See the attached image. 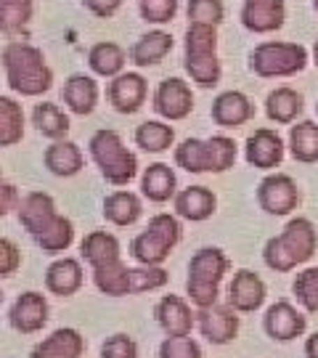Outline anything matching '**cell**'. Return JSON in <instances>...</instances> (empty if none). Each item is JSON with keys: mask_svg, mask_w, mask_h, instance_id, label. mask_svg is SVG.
<instances>
[{"mask_svg": "<svg viewBox=\"0 0 318 358\" xmlns=\"http://www.w3.org/2000/svg\"><path fill=\"white\" fill-rule=\"evenodd\" d=\"M3 69L8 88L19 96H40L53 85V72L43 51L24 40H11L3 48Z\"/></svg>", "mask_w": 318, "mask_h": 358, "instance_id": "cell-1", "label": "cell"}, {"mask_svg": "<svg viewBox=\"0 0 318 358\" xmlns=\"http://www.w3.org/2000/svg\"><path fill=\"white\" fill-rule=\"evenodd\" d=\"M318 247V231L308 217H294L287 223L284 234L273 236L266 242L263 257L266 266L279 273L297 268L300 263H308Z\"/></svg>", "mask_w": 318, "mask_h": 358, "instance_id": "cell-2", "label": "cell"}, {"mask_svg": "<svg viewBox=\"0 0 318 358\" xmlns=\"http://www.w3.org/2000/svg\"><path fill=\"white\" fill-rule=\"evenodd\" d=\"M90 157L99 165L101 176L112 186H127L138 173V159L136 154L125 146L117 130H96L90 136Z\"/></svg>", "mask_w": 318, "mask_h": 358, "instance_id": "cell-3", "label": "cell"}, {"mask_svg": "<svg viewBox=\"0 0 318 358\" xmlns=\"http://www.w3.org/2000/svg\"><path fill=\"white\" fill-rule=\"evenodd\" d=\"M229 257L217 247H204L189 263V289L191 303L196 308H210L217 306V294H220V282L229 271Z\"/></svg>", "mask_w": 318, "mask_h": 358, "instance_id": "cell-4", "label": "cell"}, {"mask_svg": "<svg viewBox=\"0 0 318 358\" xmlns=\"http://www.w3.org/2000/svg\"><path fill=\"white\" fill-rule=\"evenodd\" d=\"M180 242V223L170 213H159L149 220L146 231L130 242V255L138 260L140 266H159L165 263L170 252Z\"/></svg>", "mask_w": 318, "mask_h": 358, "instance_id": "cell-5", "label": "cell"}, {"mask_svg": "<svg viewBox=\"0 0 318 358\" xmlns=\"http://www.w3.org/2000/svg\"><path fill=\"white\" fill-rule=\"evenodd\" d=\"M308 64V51L300 43L268 40L260 43L250 56V69L260 77H292Z\"/></svg>", "mask_w": 318, "mask_h": 358, "instance_id": "cell-6", "label": "cell"}, {"mask_svg": "<svg viewBox=\"0 0 318 358\" xmlns=\"http://www.w3.org/2000/svg\"><path fill=\"white\" fill-rule=\"evenodd\" d=\"M257 202L268 215H289L294 207L300 205L297 183L284 173L268 176L257 186Z\"/></svg>", "mask_w": 318, "mask_h": 358, "instance_id": "cell-7", "label": "cell"}, {"mask_svg": "<svg viewBox=\"0 0 318 358\" xmlns=\"http://www.w3.org/2000/svg\"><path fill=\"white\" fill-rule=\"evenodd\" d=\"M154 109L165 120H183L194 109V93L180 77H167L157 85L154 93Z\"/></svg>", "mask_w": 318, "mask_h": 358, "instance_id": "cell-8", "label": "cell"}, {"mask_svg": "<svg viewBox=\"0 0 318 358\" xmlns=\"http://www.w3.org/2000/svg\"><path fill=\"white\" fill-rule=\"evenodd\" d=\"M56 205L45 192H29L24 199H19V223L24 226L35 239L56 223Z\"/></svg>", "mask_w": 318, "mask_h": 358, "instance_id": "cell-9", "label": "cell"}, {"mask_svg": "<svg viewBox=\"0 0 318 358\" xmlns=\"http://www.w3.org/2000/svg\"><path fill=\"white\" fill-rule=\"evenodd\" d=\"M196 324H199V332L215 343V345H226L231 343L236 332H239V316L236 310L229 306H210V308H199L196 313Z\"/></svg>", "mask_w": 318, "mask_h": 358, "instance_id": "cell-10", "label": "cell"}, {"mask_svg": "<svg viewBox=\"0 0 318 358\" xmlns=\"http://www.w3.org/2000/svg\"><path fill=\"white\" fill-rule=\"evenodd\" d=\"M146 93H149V85H146V80L138 72H125V75L115 77L109 83V90H106L109 103L115 106L120 115L138 112L143 101H146Z\"/></svg>", "mask_w": 318, "mask_h": 358, "instance_id": "cell-11", "label": "cell"}, {"mask_svg": "<svg viewBox=\"0 0 318 358\" xmlns=\"http://www.w3.org/2000/svg\"><path fill=\"white\" fill-rule=\"evenodd\" d=\"M11 327L22 334H35L48 324V303L40 292H24L11 306Z\"/></svg>", "mask_w": 318, "mask_h": 358, "instance_id": "cell-12", "label": "cell"}, {"mask_svg": "<svg viewBox=\"0 0 318 358\" xmlns=\"http://www.w3.org/2000/svg\"><path fill=\"white\" fill-rule=\"evenodd\" d=\"M284 19H287L284 0H244L242 24L250 32H257V35L276 32L284 27Z\"/></svg>", "mask_w": 318, "mask_h": 358, "instance_id": "cell-13", "label": "cell"}, {"mask_svg": "<svg viewBox=\"0 0 318 358\" xmlns=\"http://www.w3.org/2000/svg\"><path fill=\"white\" fill-rule=\"evenodd\" d=\"M263 327H266L268 337H273L279 343H287V340H294V337H300V334L305 332L308 319L292 303L281 300V303H273V306L268 308Z\"/></svg>", "mask_w": 318, "mask_h": 358, "instance_id": "cell-14", "label": "cell"}, {"mask_svg": "<svg viewBox=\"0 0 318 358\" xmlns=\"http://www.w3.org/2000/svg\"><path fill=\"white\" fill-rule=\"evenodd\" d=\"M244 157L257 170H270V167H276L284 159V141L279 138L276 130H268V128L254 130L252 136L247 138Z\"/></svg>", "mask_w": 318, "mask_h": 358, "instance_id": "cell-15", "label": "cell"}, {"mask_svg": "<svg viewBox=\"0 0 318 358\" xmlns=\"http://www.w3.org/2000/svg\"><path fill=\"white\" fill-rule=\"evenodd\" d=\"M229 303L239 313H252L266 303V282L252 271H239L229 287Z\"/></svg>", "mask_w": 318, "mask_h": 358, "instance_id": "cell-16", "label": "cell"}, {"mask_svg": "<svg viewBox=\"0 0 318 358\" xmlns=\"http://www.w3.org/2000/svg\"><path fill=\"white\" fill-rule=\"evenodd\" d=\"M252 117L254 106L242 90H226L212 101V120L220 128H242Z\"/></svg>", "mask_w": 318, "mask_h": 358, "instance_id": "cell-17", "label": "cell"}, {"mask_svg": "<svg viewBox=\"0 0 318 358\" xmlns=\"http://www.w3.org/2000/svg\"><path fill=\"white\" fill-rule=\"evenodd\" d=\"M194 316L186 300H180L178 294H165L157 303V321L165 329L167 337H189L194 329Z\"/></svg>", "mask_w": 318, "mask_h": 358, "instance_id": "cell-18", "label": "cell"}, {"mask_svg": "<svg viewBox=\"0 0 318 358\" xmlns=\"http://www.w3.org/2000/svg\"><path fill=\"white\" fill-rule=\"evenodd\" d=\"M215 194L210 192L207 186H189V189L175 194V213L180 217H186V220H194V223L212 217L215 215Z\"/></svg>", "mask_w": 318, "mask_h": 358, "instance_id": "cell-19", "label": "cell"}, {"mask_svg": "<svg viewBox=\"0 0 318 358\" xmlns=\"http://www.w3.org/2000/svg\"><path fill=\"white\" fill-rule=\"evenodd\" d=\"M62 99H64V103L69 106V112L85 117V115H90V112L96 109V103H99V85H96V80L88 75H72L64 83Z\"/></svg>", "mask_w": 318, "mask_h": 358, "instance_id": "cell-20", "label": "cell"}, {"mask_svg": "<svg viewBox=\"0 0 318 358\" xmlns=\"http://www.w3.org/2000/svg\"><path fill=\"white\" fill-rule=\"evenodd\" d=\"M175 186H178V178L173 173V167L165 165V162H154L143 170V178H140V192L149 202H157L162 205L167 199L175 196Z\"/></svg>", "mask_w": 318, "mask_h": 358, "instance_id": "cell-21", "label": "cell"}, {"mask_svg": "<svg viewBox=\"0 0 318 358\" xmlns=\"http://www.w3.org/2000/svg\"><path fill=\"white\" fill-rule=\"evenodd\" d=\"M82 350L85 340L77 329H56L29 353V358H80Z\"/></svg>", "mask_w": 318, "mask_h": 358, "instance_id": "cell-22", "label": "cell"}, {"mask_svg": "<svg viewBox=\"0 0 318 358\" xmlns=\"http://www.w3.org/2000/svg\"><path fill=\"white\" fill-rule=\"evenodd\" d=\"M170 51H173V35L165 32V29H154V32L140 35V38L133 43L130 59H133V64H138V66H154V64H159Z\"/></svg>", "mask_w": 318, "mask_h": 358, "instance_id": "cell-23", "label": "cell"}, {"mask_svg": "<svg viewBox=\"0 0 318 358\" xmlns=\"http://www.w3.org/2000/svg\"><path fill=\"white\" fill-rule=\"evenodd\" d=\"M43 159H45V167L51 170L53 176H59V178H72L85 165V157L80 152V146L72 141H53L45 149Z\"/></svg>", "mask_w": 318, "mask_h": 358, "instance_id": "cell-24", "label": "cell"}, {"mask_svg": "<svg viewBox=\"0 0 318 358\" xmlns=\"http://www.w3.org/2000/svg\"><path fill=\"white\" fill-rule=\"evenodd\" d=\"M80 252L90 263V268H101V266L122 260L117 236L106 234V231H90L88 236L82 239V244H80Z\"/></svg>", "mask_w": 318, "mask_h": 358, "instance_id": "cell-25", "label": "cell"}, {"mask_svg": "<svg viewBox=\"0 0 318 358\" xmlns=\"http://www.w3.org/2000/svg\"><path fill=\"white\" fill-rule=\"evenodd\" d=\"M45 287L51 289L53 294H62V297H69L75 294L80 287H82V266L77 263L75 257H62L48 266L45 271Z\"/></svg>", "mask_w": 318, "mask_h": 358, "instance_id": "cell-26", "label": "cell"}, {"mask_svg": "<svg viewBox=\"0 0 318 358\" xmlns=\"http://www.w3.org/2000/svg\"><path fill=\"white\" fill-rule=\"evenodd\" d=\"M140 213L143 205L133 192H115L103 199V217L115 226H133Z\"/></svg>", "mask_w": 318, "mask_h": 358, "instance_id": "cell-27", "label": "cell"}, {"mask_svg": "<svg viewBox=\"0 0 318 358\" xmlns=\"http://www.w3.org/2000/svg\"><path fill=\"white\" fill-rule=\"evenodd\" d=\"M266 112L276 125H289V122H294L297 115L303 112V96L292 88L270 90L266 101Z\"/></svg>", "mask_w": 318, "mask_h": 358, "instance_id": "cell-28", "label": "cell"}, {"mask_svg": "<svg viewBox=\"0 0 318 358\" xmlns=\"http://www.w3.org/2000/svg\"><path fill=\"white\" fill-rule=\"evenodd\" d=\"M289 152L297 162H318V122L303 120L289 130Z\"/></svg>", "mask_w": 318, "mask_h": 358, "instance_id": "cell-29", "label": "cell"}, {"mask_svg": "<svg viewBox=\"0 0 318 358\" xmlns=\"http://www.w3.org/2000/svg\"><path fill=\"white\" fill-rule=\"evenodd\" d=\"M175 162L186 173H212V149H210V141L186 138L175 149Z\"/></svg>", "mask_w": 318, "mask_h": 358, "instance_id": "cell-30", "label": "cell"}, {"mask_svg": "<svg viewBox=\"0 0 318 358\" xmlns=\"http://www.w3.org/2000/svg\"><path fill=\"white\" fill-rule=\"evenodd\" d=\"M88 64L96 75L120 77L122 66H125V51L117 43H96L88 53Z\"/></svg>", "mask_w": 318, "mask_h": 358, "instance_id": "cell-31", "label": "cell"}, {"mask_svg": "<svg viewBox=\"0 0 318 358\" xmlns=\"http://www.w3.org/2000/svg\"><path fill=\"white\" fill-rule=\"evenodd\" d=\"M32 122L35 128L45 136V138H53V141H62L64 136L69 133V117L64 115L56 103L43 101L32 109Z\"/></svg>", "mask_w": 318, "mask_h": 358, "instance_id": "cell-32", "label": "cell"}, {"mask_svg": "<svg viewBox=\"0 0 318 358\" xmlns=\"http://www.w3.org/2000/svg\"><path fill=\"white\" fill-rule=\"evenodd\" d=\"M93 282L103 294H112V297L133 294V289H130V268L122 260L101 266V268H93Z\"/></svg>", "mask_w": 318, "mask_h": 358, "instance_id": "cell-33", "label": "cell"}, {"mask_svg": "<svg viewBox=\"0 0 318 358\" xmlns=\"http://www.w3.org/2000/svg\"><path fill=\"white\" fill-rule=\"evenodd\" d=\"M186 72L199 88H215L220 83V62L217 53H186Z\"/></svg>", "mask_w": 318, "mask_h": 358, "instance_id": "cell-34", "label": "cell"}, {"mask_svg": "<svg viewBox=\"0 0 318 358\" xmlns=\"http://www.w3.org/2000/svg\"><path fill=\"white\" fill-rule=\"evenodd\" d=\"M22 136H24L22 106L8 96H0V146H13L22 141Z\"/></svg>", "mask_w": 318, "mask_h": 358, "instance_id": "cell-35", "label": "cell"}, {"mask_svg": "<svg viewBox=\"0 0 318 358\" xmlns=\"http://www.w3.org/2000/svg\"><path fill=\"white\" fill-rule=\"evenodd\" d=\"M175 141V130L165 125V122H159V120H146V122H140L138 130H136V143H138L143 152H152V154H159L170 149Z\"/></svg>", "mask_w": 318, "mask_h": 358, "instance_id": "cell-36", "label": "cell"}, {"mask_svg": "<svg viewBox=\"0 0 318 358\" xmlns=\"http://www.w3.org/2000/svg\"><path fill=\"white\" fill-rule=\"evenodd\" d=\"M32 3L35 0H0V29L6 35L24 32L32 19Z\"/></svg>", "mask_w": 318, "mask_h": 358, "instance_id": "cell-37", "label": "cell"}, {"mask_svg": "<svg viewBox=\"0 0 318 358\" xmlns=\"http://www.w3.org/2000/svg\"><path fill=\"white\" fill-rule=\"evenodd\" d=\"M72 239H75V226H72V220L59 215L51 229L45 231L43 236H38L35 242H38V247L43 250V252H48V255H59V252H64V250H69Z\"/></svg>", "mask_w": 318, "mask_h": 358, "instance_id": "cell-38", "label": "cell"}, {"mask_svg": "<svg viewBox=\"0 0 318 358\" xmlns=\"http://www.w3.org/2000/svg\"><path fill=\"white\" fill-rule=\"evenodd\" d=\"M189 24H207L220 27L226 19V8L223 0H189Z\"/></svg>", "mask_w": 318, "mask_h": 358, "instance_id": "cell-39", "label": "cell"}, {"mask_svg": "<svg viewBox=\"0 0 318 358\" xmlns=\"http://www.w3.org/2000/svg\"><path fill=\"white\" fill-rule=\"evenodd\" d=\"M292 289H294V294H297V300L303 303V308L310 310V313H316L318 310V266L305 268L303 273H297Z\"/></svg>", "mask_w": 318, "mask_h": 358, "instance_id": "cell-40", "label": "cell"}, {"mask_svg": "<svg viewBox=\"0 0 318 358\" xmlns=\"http://www.w3.org/2000/svg\"><path fill=\"white\" fill-rule=\"evenodd\" d=\"M167 271L159 266H140V268H130V289L133 294L149 292V289H159L167 284Z\"/></svg>", "mask_w": 318, "mask_h": 358, "instance_id": "cell-41", "label": "cell"}, {"mask_svg": "<svg viewBox=\"0 0 318 358\" xmlns=\"http://www.w3.org/2000/svg\"><path fill=\"white\" fill-rule=\"evenodd\" d=\"M186 53H217V27L189 24V29H186Z\"/></svg>", "mask_w": 318, "mask_h": 358, "instance_id": "cell-42", "label": "cell"}, {"mask_svg": "<svg viewBox=\"0 0 318 358\" xmlns=\"http://www.w3.org/2000/svg\"><path fill=\"white\" fill-rule=\"evenodd\" d=\"M210 149H212V173H226L236 162V141L229 136H212L210 138Z\"/></svg>", "mask_w": 318, "mask_h": 358, "instance_id": "cell-43", "label": "cell"}, {"mask_svg": "<svg viewBox=\"0 0 318 358\" xmlns=\"http://www.w3.org/2000/svg\"><path fill=\"white\" fill-rule=\"evenodd\" d=\"M178 13V0H143L140 16L149 24H167Z\"/></svg>", "mask_w": 318, "mask_h": 358, "instance_id": "cell-44", "label": "cell"}, {"mask_svg": "<svg viewBox=\"0 0 318 358\" xmlns=\"http://www.w3.org/2000/svg\"><path fill=\"white\" fill-rule=\"evenodd\" d=\"M159 358H202V348L191 337H167L159 345Z\"/></svg>", "mask_w": 318, "mask_h": 358, "instance_id": "cell-45", "label": "cell"}, {"mask_svg": "<svg viewBox=\"0 0 318 358\" xmlns=\"http://www.w3.org/2000/svg\"><path fill=\"white\" fill-rule=\"evenodd\" d=\"M101 358H138V345L127 334H112L101 345Z\"/></svg>", "mask_w": 318, "mask_h": 358, "instance_id": "cell-46", "label": "cell"}, {"mask_svg": "<svg viewBox=\"0 0 318 358\" xmlns=\"http://www.w3.org/2000/svg\"><path fill=\"white\" fill-rule=\"evenodd\" d=\"M22 266V252L11 239H0V276H11Z\"/></svg>", "mask_w": 318, "mask_h": 358, "instance_id": "cell-47", "label": "cell"}, {"mask_svg": "<svg viewBox=\"0 0 318 358\" xmlns=\"http://www.w3.org/2000/svg\"><path fill=\"white\" fill-rule=\"evenodd\" d=\"M85 3V8L90 13H96V16H101V19H109V16H115L117 8L122 6V0H82Z\"/></svg>", "mask_w": 318, "mask_h": 358, "instance_id": "cell-48", "label": "cell"}, {"mask_svg": "<svg viewBox=\"0 0 318 358\" xmlns=\"http://www.w3.org/2000/svg\"><path fill=\"white\" fill-rule=\"evenodd\" d=\"M13 202H16V189L11 183H3L0 186V215H8L13 210Z\"/></svg>", "mask_w": 318, "mask_h": 358, "instance_id": "cell-49", "label": "cell"}, {"mask_svg": "<svg viewBox=\"0 0 318 358\" xmlns=\"http://www.w3.org/2000/svg\"><path fill=\"white\" fill-rule=\"evenodd\" d=\"M305 356H308V358H318V332L308 337V343H305Z\"/></svg>", "mask_w": 318, "mask_h": 358, "instance_id": "cell-50", "label": "cell"}, {"mask_svg": "<svg viewBox=\"0 0 318 358\" xmlns=\"http://www.w3.org/2000/svg\"><path fill=\"white\" fill-rule=\"evenodd\" d=\"M313 62H316V66H318V40H316V45H313Z\"/></svg>", "mask_w": 318, "mask_h": 358, "instance_id": "cell-51", "label": "cell"}, {"mask_svg": "<svg viewBox=\"0 0 318 358\" xmlns=\"http://www.w3.org/2000/svg\"><path fill=\"white\" fill-rule=\"evenodd\" d=\"M313 8H316V11H318V0H313Z\"/></svg>", "mask_w": 318, "mask_h": 358, "instance_id": "cell-52", "label": "cell"}, {"mask_svg": "<svg viewBox=\"0 0 318 358\" xmlns=\"http://www.w3.org/2000/svg\"><path fill=\"white\" fill-rule=\"evenodd\" d=\"M316 112H318V106H316Z\"/></svg>", "mask_w": 318, "mask_h": 358, "instance_id": "cell-53", "label": "cell"}, {"mask_svg": "<svg viewBox=\"0 0 318 358\" xmlns=\"http://www.w3.org/2000/svg\"><path fill=\"white\" fill-rule=\"evenodd\" d=\"M140 3H143V0H140Z\"/></svg>", "mask_w": 318, "mask_h": 358, "instance_id": "cell-54", "label": "cell"}]
</instances>
